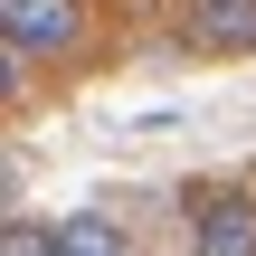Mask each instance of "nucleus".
<instances>
[{
	"mask_svg": "<svg viewBox=\"0 0 256 256\" xmlns=\"http://www.w3.org/2000/svg\"><path fill=\"white\" fill-rule=\"evenodd\" d=\"M190 247L200 256H256V190H200L190 200Z\"/></svg>",
	"mask_w": 256,
	"mask_h": 256,
	"instance_id": "obj_2",
	"label": "nucleus"
},
{
	"mask_svg": "<svg viewBox=\"0 0 256 256\" xmlns=\"http://www.w3.org/2000/svg\"><path fill=\"white\" fill-rule=\"evenodd\" d=\"M86 38H95V0H0V57H10L0 86H19V66H66Z\"/></svg>",
	"mask_w": 256,
	"mask_h": 256,
	"instance_id": "obj_1",
	"label": "nucleus"
},
{
	"mask_svg": "<svg viewBox=\"0 0 256 256\" xmlns=\"http://www.w3.org/2000/svg\"><path fill=\"white\" fill-rule=\"evenodd\" d=\"M180 48H200V57H256V0H180Z\"/></svg>",
	"mask_w": 256,
	"mask_h": 256,
	"instance_id": "obj_3",
	"label": "nucleus"
},
{
	"mask_svg": "<svg viewBox=\"0 0 256 256\" xmlns=\"http://www.w3.org/2000/svg\"><path fill=\"white\" fill-rule=\"evenodd\" d=\"M57 256H133V228L104 209H76V218H57Z\"/></svg>",
	"mask_w": 256,
	"mask_h": 256,
	"instance_id": "obj_4",
	"label": "nucleus"
}]
</instances>
